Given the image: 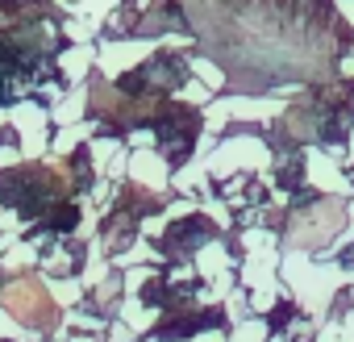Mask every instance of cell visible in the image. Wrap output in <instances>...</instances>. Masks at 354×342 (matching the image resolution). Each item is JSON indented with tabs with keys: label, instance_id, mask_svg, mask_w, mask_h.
Returning <instances> with one entry per match:
<instances>
[]
</instances>
